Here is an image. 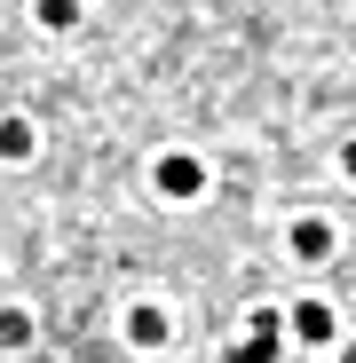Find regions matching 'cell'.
Returning a JSON list of instances; mask_svg holds the SVG:
<instances>
[{"mask_svg": "<svg viewBox=\"0 0 356 363\" xmlns=\"http://www.w3.org/2000/svg\"><path fill=\"white\" fill-rule=\"evenodd\" d=\"M277 347H285V324H277V308H254V324H246V340L230 347V363H277Z\"/></svg>", "mask_w": 356, "mask_h": 363, "instance_id": "6da1fadb", "label": "cell"}, {"mask_svg": "<svg viewBox=\"0 0 356 363\" xmlns=\"http://www.w3.org/2000/svg\"><path fill=\"white\" fill-rule=\"evenodd\" d=\"M348 363H356V340H348Z\"/></svg>", "mask_w": 356, "mask_h": 363, "instance_id": "30bf717a", "label": "cell"}, {"mask_svg": "<svg viewBox=\"0 0 356 363\" xmlns=\"http://www.w3.org/2000/svg\"><path fill=\"white\" fill-rule=\"evenodd\" d=\"M127 340H135V347H166V316H158V308H135V316H127Z\"/></svg>", "mask_w": 356, "mask_h": 363, "instance_id": "8992f818", "label": "cell"}, {"mask_svg": "<svg viewBox=\"0 0 356 363\" xmlns=\"http://www.w3.org/2000/svg\"><path fill=\"white\" fill-rule=\"evenodd\" d=\"M293 340H309V347L333 340V308H325V300H301V308H293Z\"/></svg>", "mask_w": 356, "mask_h": 363, "instance_id": "3957f363", "label": "cell"}, {"mask_svg": "<svg viewBox=\"0 0 356 363\" xmlns=\"http://www.w3.org/2000/svg\"><path fill=\"white\" fill-rule=\"evenodd\" d=\"M340 166H348V174H356V143H340Z\"/></svg>", "mask_w": 356, "mask_h": 363, "instance_id": "9c48e42d", "label": "cell"}, {"mask_svg": "<svg viewBox=\"0 0 356 363\" xmlns=\"http://www.w3.org/2000/svg\"><path fill=\"white\" fill-rule=\"evenodd\" d=\"M32 16H40L48 32H72V24H80V0H32Z\"/></svg>", "mask_w": 356, "mask_h": 363, "instance_id": "52a82bcc", "label": "cell"}, {"mask_svg": "<svg viewBox=\"0 0 356 363\" xmlns=\"http://www.w3.org/2000/svg\"><path fill=\"white\" fill-rule=\"evenodd\" d=\"M32 340V316L24 308H0V347H24Z\"/></svg>", "mask_w": 356, "mask_h": 363, "instance_id": "ba28073f", "label": "cell"}, {"mask_svg": "<svg viewBox=\"0 0 356 363\" xmlns=\"http://www.w3.org/2000/svg\"><path fill=\"white\" fill-rule=\"evenodd\" d=\"M40 135H32V118H0V158H32Z\"/></svg>", "mask_w": 356, "mask_h": 363, "instance_id": "5b68a950", "label": "cell"}, {"mask_svg": "<svg viewBox=\"0 0 356 363\" xmlns=\"http://www.w3.org/2000/svg\"><path fill=\"white\" fill-rule=\"evenodd\" d=\"M293 253H301V261H325V253H333V229H325V221H293Z\"/></svg>", "mask_w": 356, "mask_h": 363, "instance_id": "277c9868", "label": "cell"}, {"mask_svg": "<svg viewBox=\"0 0 356 363\" xmlns=\"http://www.w3.org/2000/svg\"><path fill=\"white\" fill-rule=\"evenodd\" d=\"M198 190H206V166L190 150H166L158 158V198H198Z\"/></svg>", "mask_w": 356, "mask_h": 363, "instance_id": "7a4b0ae2", "label": "cell"}]
</instances>
